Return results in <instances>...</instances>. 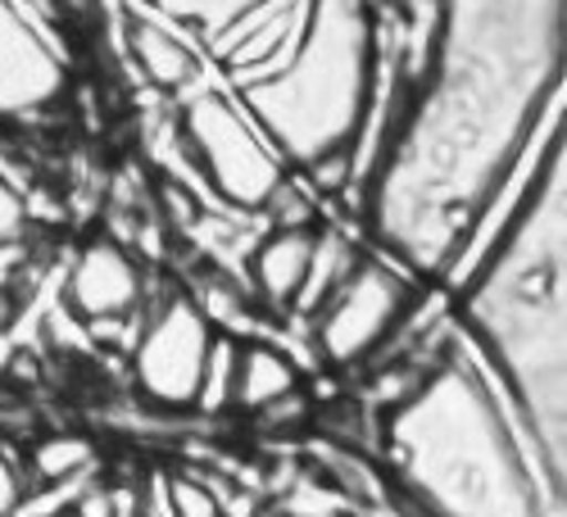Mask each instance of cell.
<instances>
[{
  "mask_svg": "<svg viewBox=\"0 0 567 517\" xmlns=\"http://www.w3.org/2000/svg\"><path fill=\"white\" fill-rule=\"evenodd\" d=\"M567 118L563 0L441 6L391 132L350 200L363 246L436 287L536 141Z\"/></svg>",
  "mask_w": 567,
  "mask_h": 517,
  "instance_id": "1",
  "label": "cell"
},
{
  "mask_svg": "<svg viewBox=\"0 0 567 517\" xmlns=\"http://www.w3.org/2000/svg\"><path fill=\"white\" fill-rule=\"evenodd\" d=\"M372 449L400 517H567V482L549 473L517 409L458 332L413 391L372 409Z\"/></svg>",
  "mask_w": 567,
  "mask_h": 517,
  "instance_id": "2",
  "label": "cell"
},
{
  "mask_svg": "<svg viewBox=\"0 0 567 517\" xmlns=\"http://www.w3.org/2000/svg\"><path fill=\"white\" fill-rule=\"evenodd\" d=\"M445 300L454 332L499 382L549 473L567 482V136Z\"/></svg>",
  "mask_w": 567,
  "mask_h": 517,
  "instance_id": "3",
  "label": "cell"
},
{
  "mask_svg": "<svg viewBox=\"0 0 567 517\" xmlns=\"http://www.w3.org/2000/svg\"><path fill=\"white\" fill-rule=\"evenodd\" d=\"M377 28L359 0H309L300 41L268 77L231 91L291 173L350 155L372 105Z\"/></svg>",
  "mask_w": 567,
  "mask_h": 517,
  "instance_id": "4",
  "label": "cell"
},
{
  "mask_svg": "<svg viewBox=\"0 0 567 517\" xmlns=\"http://www.w3.org/2000/svg\"><path fill=\"white\" fill-rule=\"evenodd\" d=\"M173 132L186 164L209 182V192L223 200L227 214L259 218L272 192L291 173L227 86L186 91Z\"/></svg>",
  "mask_w": 567,
  "mask_h": 517,
  "instance_id": "5",
  "label": "cell"
},
{
  "mask_svg": "<svg viewBox=\"0 0 567 517\" xmlns=\"http://www.w3.org/2000/svg\"><path fill=\"white\" fill-rule=\"evenodd\" d=\"M422 281L386 263L382 255L363 250L359 268L337 287L309 322H313V350L332 372H359L377 359L400 327V318L413 309Z\"/></svg>",
  "mask_w": 567,
  "mask_h": 517,
  "instance_id": "6",
  "label": "cell"
},
{
  "mask_svg": "<svg viewBox=\"0 0 567 517\" xmlns=\"http://www.w3.org/2000/svg\"><path fill=\"white\" fill-rule=\"evenodd\" d=\"M214 341H218V327L205 318L196 296H164L159 304H151L132 337L136 395L164 413L196 409Z\"/></svg>",
  "mask_w": 567,
  "mask_h": 517,
  "instance_id": "7",
  "label": "cell"
},
{
  "mask_svg": "<svg viewBox=\"0 0 567 517\" xmlns=\"http://www.w3.org/2000/svg\"><path fill=\"white\" fill-rule=\"evenodd\" d=\"M73 60L45 6L0 0V123H28L69 101Z\"/></svg>",
  "mask_w": 567,
  "mask_h": 517,
  "instance_id": "8",
  "label": "cell"
},
{
  "mask_svg": "<svg viewBox=\"0 0 567 517\" xmlns=\"http://www.w3.org/2000/svg\"><path fill=\"white\" fill-rule=\"evenodd\" d=\"M64 309L78 322H86L91 332L136 322L146 313V272H141L127 246L110 237L86 241L64 277Z\"/></svg>",
  "mask_w": 567,
  "mask_h": 517,
  "instance_id": "9",
  "label": "cell"
},
{
  "mask_svg": "<svg viewBox=\"0 0 567 517\" xmlns=\"http://www.w3.org/2000/svg\"><path fill=\"white\" fill-rule=\"evenodd\" d=\"M118 14H123V51L151 86L168 91V96H186V91L200 86L205 55L192 37L164 23L151 6H123Z\"/></svg>",
  "mask_w": 567,
  "mask_h": 517,
  "instance_id": "10",
  "label": "cell"
},
{
  "mask_svg": "<svg viewBox=\"0 0 567 517\" xmlns=\"http://www.w3.org/2000/svg\"><path fill=\"white\" fill-rule=\"evenodd\" d=\"M318 231V227H313ZM313 231H287V227H264V237L246 255V281H250V304L268 309L272 318H291L309 255H313Z\"/></svg>",
  "mask_w": 567,
  "mask_h": 517,
  "instance_id": "11",
  "label": "cell"
},
{
  "mask_svg": "<svg viewBox=\"0 0 567 517\" xmlns=\"http://www.w3.org/2000/svg\"><path fill=\"white\" fill-rule=\"evenodd\" d=\"M300 391V368L296 359L264 341V337H241L236 341V391H231V409L255 417L259 409L277 404L281 395Z\"/></svg>",
  "mask_w": 567,
  "mask_h": 517,
  "instance_id": "12",
  "label": "cell"
},
{
  "mask_svg": "<svg viewBox=\"0 0 567 517\" xmlns=\"http://www.w3.org/2000/svg\"><path fill=\"white\" fill-rule=\"evenodd\" d=\"M363 241L350 237L346 227H318L313 231V255H309V272H305V287H300V300H296V313L300 318H313L327 300L337 296L341 281L359 268L363 259Z\"/></svg>",
  "mask_w": 567,
  "mask_h": 517,
  "instance_id": "13",
  "label": "cell"
},
{
  "mask_svg": "<svg viewBox=\"0 0 567 517\" xmlns=\"http://www.w3.org/2000/svg\"><path fill=\"white\" fill-rule=\"evenodd\" d=\"M91 458H96V445L86 436L55 432V436H41L32 454H23V473H28V486H64L78 473H86Z\"/></svg>",
  "mask_w": 567,
  "mask_h": 517,
  "instance_id": "14",
  "label": "cell"
},
{
  "mask_svg": "<svg viewBox=\"0 0 567 517\" xmlns=\"http://www.w3.org/2000/svg\"><path fill=\"white\" fill-rule=\"evenodd\" d=\"M236 341L241 337H223L214 341L209 350V363H205V382H200V404L205 413H223L231 409V391H236Z\"/></svg>",
  "mask_w": 567,
  "mask_h": 517,
  "instance_id": "15",
  "label": "cell"
},
{
  "mask_svg": "<svg viewBox=\"0 0 567 517\" xmlns=\"http://www.w3.org/2000/svg\"><path fill=\"white\" fill-rule=\"evenodd\" d=\"M164 499L168 517H227L223 499L200 473H164Z\"/></svg>",
  "mask_w": 567,
  "mask_h": 517,
  "instance_id": "16",
  "label": "cell"
},
{
  "mask_svg": "<svg viewBox=\"0 0 567 517\" xmlns=\"http://www.w3.org/2000/svg\"><path fill=\"white\" fill-rule=\"evenodd\" d=\"M32 231V214H28V192L0 168V259H14Z\"/></svg>",
  "mask_w": 567,
  "mask_h": 517,
  "instance_id": "17",
  "label": "cell"
},
{
  "mask_svg": "<svg viewBox=\"0 0 567 517\" xmlns=\"http://www.w3.org/2000/svg\"><path fill=\"white\" fill-rule=\"evenodd\" d=\"M309 422H313V400H309L305 386L255 413V427L264 436H300V432H309Z\"/></svg>",
  "mask_w": 567,
  "mask_h": 517,
  "instance_id": "18",
  "label": "cell"
},
{
  "mask_svg": "<svg viewBox=\"0 0 567 517\" xmlns=\"http://www.w3.org/2000/svg\"><path fill=\"white\" fill-rule=\"evenodd\" d=\"M28 495H32V486H28V473H23V458L0 441V517H19Z\"/></svg>",
  "mask_w": 567,
  "mask_h": 517,
  "instance_id": "19",
  "label": "cell"
},
{
  "mask_svg": "<svg viewBox=\"0 0 567 517\" xmlns=\"http://www.w3.org/2000/svg\"><path fill=\"white\" fill-rule=\"evenodd\" d=\"M127 517H168L164 473H159V477H146V486L136 490V499H132V513H127Z\"/></svg>",
  "mask_w": 567,
  "mask_h": 517,
  "instance_id": "20",
  "label": "cell"
},
{
  "mask_svg": "<svg viewBox=\"0 0 567 517\" xmlns=\"http://www.w3.org/2000/svg\"><path fill=\"white\" fill-rule=\"evenodd\" d=\"M51 517H78V513H73V508H60V513H51Z\"/></svg>",
  "mask_w": 567,
  "mask_h": 517,
  "instance_id": "21",
  "label": "cell"
}]
</instances>
